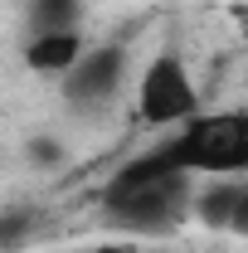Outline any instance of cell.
I'll use <instances>...</instances> for the list:
<instances>
[{"mask_svg":"<svg viewBox=\"0 0 248 253\" xmlns=\"http://www.w3.org/2000/svg\"><path fill=\"white\" fill-rule=\"evenodd\" d=\"M190 180L195 175L165 166L156 151L136 156L107 180V190H102V219L112 229H122V234H141V239L170 234L195 210V185Z\"/></svg>","mask_w":248,"mask_h":253,"instance_id":"6da1fadb","label":"cell"},{"mask_svg":"<svg viewBox=\"0 0 248 253\" xmlns=\"http://www.w3.org/2000/svg\"><path fill=\"white\" fill-rule=\"evenodd\" d=\"M156 156L185 175H248V107L195 112L156 146Z\"/></svg>","mask_w":248,"mask_h":253,"instance_id":"7a4b0ae2","label":"cell"},{"mask_svg":"<svg viewBox=\"0 0 248 253\" xmlns=\"http://www.w3.org/2000/svg\"><path fill=\"white\" fill-rule=\"evenodd\" d=\"M136 112H141V122H151V126H175V122H185V117L200 112L195 78H190L185 59L175 49H161L146 63V73L136 83Z\"/></svg>","mask_w":248,"mask_h":253,"instance_id":"3957f363","label":"cell"},{"mask_svg":"<svg viewBox=\"0 0 248 253\" xmlns=\"http://www.w3.org/2000/svg\"><path fill=\"white\" fill-rule=\"evenodd\" d=\"M122 78H126V54L117 44L83 49V59L63 73V102L78 107V112H97L122 93Z\"/></svg>","mask_w":248,"mask_h":253,"instance_id":"277c9868","label":"cell"},{"mask_svg":"<svg viewBox=\"0 0 248 253\" xmlns=\"http://www.w3.org/2000/svg\"><path fill=\"white\" fill-rule=\"evenodd\" d=\"M195 214L209 229L248 234V175H214V185L195 195Z\"/></svg>","mask_w":248,"mask_h":253,"instance_id":"5b68a950","label":"cell"},{"mask_svg":"<svg viewBox=\"0 0 248 253\" xmlns=\"http://www.w3.org/2000/svg\"><path fill=\"white\" fill-rule=\"evenodd\" d=\"M83 34L78 30H54V34H30V44H25V63H30L34 73H44V78H63L73 63L83 59Z\"/></svg>","mask_w":248,"mask_h":253,"instance_id":"8992f818","label":"cell"},{"mask_svg":"<svg viewBox=\"0 0 248 253\" xmlns=\"http://www.w3.org/2000/svg\"><path fill=\"white\" fill-rule=\"evenodd\" d=\"M83 0H30V30L54 34V30H78Z\"/></svg>","mask_w":248,"mask_h":253,"instance_id":"52a82bcc","label":"cell"},{"mask_svg":"<svg viewBox=\"0 0 248 253\" xmlns=\"http://www.w3.org/2000/svg\"><path fill=\"white\" fill-rule=\"evenodd\" d=\"M34 234H39V214H34V210H25V205H15V210H0V253L25 249Z\"/></svg>","mask_w":248,"mask_h":253,"instance_id":"ba28073f","label":"cell"},{"mask_svg":"<svg viewBox=\"0 0 248 253\" xmlns=\"http://www.w3.org/2000/svg\"><path fill=\"white\" fill-rule=\"evenodd\" d=\"M30 156H39V161H59V146H54V141H34Z\"/></svg>","mask_w":248,"mask_h":253,"instance_id":"9c48e42d","label":"cell"}]
</instances>
